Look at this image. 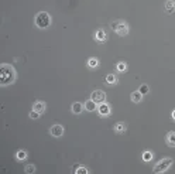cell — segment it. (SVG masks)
Returning <instances> with one entry per match:
<instances>
[{"label":"cell","instance_id":"7a4b0ae2","mask_svg":"<svg viewBox=\"0 0 175 174\" xmlns=\"http://www.w3.org/2000/svg\"><path fill=\"white\" fill-rule=\"evenodd\" d=\"M51 24V17L50 14L45 13V11H41L35 16V26L38 28H47Z\"/></svg>","mask_w":175,"mask_h":174},{"label":"cell","instance_id":"52a82bcc","mask_svg":"<svg viewBox=\"0 0 175 174\" xmlns=\"http://www.w3.org/2000/svg\"><path fill=\"white\" fill-rule=\"evenodd\" d=\"M97 109H99V113H100L102 116H107V115L110 113V106H109L107 104H105V102L100 104V106H99Z\"/></svg>","mask_w":175,"mask_h":174},{"label":"cell","instance_id":"8fae6325","mask_svg":"<svg viewBox=\"0 0 175 174\" xmlns=\"http://www.w3.org/2000/svg\"><path fill=\"white\" fill-rule=\"evenodd\" d=\"M167 143H168V146L175 147V132H170L167 135Z\"/></svg>","mask_w":175,"mask_h":174},{"label":"cell","instance_id":"7402d4cb","mask_svg":"<svg viewBox=\"0 0 175 174\" xmlns=\"http://www.w3.org/2000/svg\"><path fill=\"white\" fill-rule=\"evenodd\" d=\"M138 91H140V92H141V94H143V95H146V94H148V91H150V88H148V85H146V84H144V85H141V86H140V89H138Z\"/></svg>","mask_w":175,"mask_h":174},{"label":"cell","instance_id":"8992f818","mask_svg":"<svg viewBox=\"0 0 175 174\" xmlns=\"http://www.w3.org/2000/svg\"><path fill=\"white\" fill-rule=\"evenodd\" d=\"M50 133L54 137H61L64 135V127L61 126V125H54V126L50 129Z\"/></svg>","mask_w":175,"mask_h":174},{"label":"cell","instance_id":"5b68a950","mask_svg":"<svg viewBox=\"0 0 175 174\" xmlns=\"http://www.w3.org/2000/svg\"><path fill=\"white\" fill-rule=\"evenodd\" d=\"M92 101L93 102H96V104H103L105 102V99H106V94L103 92V91H93L92 92Z\"/></svg>","mask_w":175,"mask_h":174},{"label":"cell","instance_id":"4fadbf2b","mask_svg":"<svg viewBox=\"0 0 175 174\" xmlns=\"http://www.w3.org/2000/svg\"><path fill=\"white\" fill-rule=\"evenodd\" d=\"M85 108L82 104H79V102H75L74 105H72V112L75 113V115H79V113L82 112V109Z\"/></svg>","mask_w":175,"mask_h":174},{"label":"cell","instance_id":"6da1fadb","mask_svg":"<svg viewBox=\"0 0 175 174\" xmlns=\"http://www.w3.org/2000/svg\"><path fill=\"white\" fill-rule=\"evenodd\" d=\"M16 78V71L11 65H7V64H2L0 65V84L3 85H9L11 84Z\"/></svg>","mask_w":175,"mask_h":174},{"label":"cell","instance_id":"9a60e30c","mask_svg":"<svg viewBox=\"0 0 175 174\" xmlns=\"http://www.w3.org/2000/svg\"><path fill=\"white\" fill-rule=\"evenodd\" d=\"M97 65H99V60L97 58H89L88 60V67L89 68H96Z\"/></svg>","mask_w":175,"mask_h":174},{"label":"cell","instance_id":"30bf717a","mask_svg":"<svg viewBox=\"0 0 175 174\" xmlns=\"http://www.w3.org/2000/svg\"><path fill=\"white\" fill-rule=\"evenodd\" d=\"M165 11L167 13H174L175 11V2L174 0H167L165 2Z\"/></svg>","mask_w":175,"mask_h":174},{"label":"cell","instance_id":"2e32d148","mask_svg":"<svg viewBox=\"0 0 175 174\" xmlns=\"http://www.w3.org/2000/svg\"><path fill=\"white\" fill-rule=\"evenodd\" d=\"M115 130L117 133H124L126 132V125H124V123H116V125H115Z\"/></svg>","mask_w":175,"mask_h":174},{"label":"cell","instance_id":"277c9868","mask_svg":"<svg viewBox=\"0 0 175 174\" xmlns=\"http://www.w3.org/2000/svg\"><path fill=\"white\" fill-rule=\"evenodd\" d=\"M171 164H172V159H162V160L152 169V171H154V173H164V171H167V170L170 169Z\"/></svg>","mask_w":175,"mask_h":174},{"label":"cell","instance_id":"e0dca14e","mask_svg":"<svg viewBox=\"0 0 175 174\" xmlns=\"http://www.w3.org/2000/svg\"><path fill=\"white\" fill-rule=\"evenodd\" d=\"M116 81H117V79H116V76L113 75V74H109V75L106 76V82H107V84H109V85L116 84Z\"/></svg>","mask_w":175,"mask_h":174},{"label":"cell","instance_id":"7c38bea8","mask_svg":"<svg viewBox=\"0 0 175 174\" xmlns=\"http://www.w3.org/2000/svg\"><path fill=\"white\" fill-rule=\"evenodd\" d=\"M83 106H85V109H86V110L93 112V110L96 109V102H93L92 99H91V101H86V104L83 105Z\"/></svg>","mask_w":175,"mask_h":174},{"label":"cell","instance_id":"3957f363","mask_svg":"<svg viewBox=\"0 0 175 174\" xmlns=\"http://www.w3.org/2000/svg\"><path fill=\"white\" fill-rule=\"evenodd\" d=\"M112 30L115 33H117L119 36H126L129 33V26H127V23L121 21V20H116V21L112 23Z\"/></svg>","mask_w":175,"mask_h":174},{"label":"cell","instance_id":"ac0fdd59","mask_svg":"<svg viewBox=\"0 0 175 174\" xmlns=\"http://www.w3.org/2000/svg\"><path fill=\"white\" fill-rule=\"evenodd\" d=\"M143 160L144 161H151L152 160V153L151 151H144L143 153Z\"/></svg>","mask_w":175,"mask_h":174},{"label":"cell","instance_id":"ba28073f","mask_svg":"<svg viewBox=\"0 0 175 174\" xmlns=\"http://www.w3.org/2000/svg\"><path fill=\"white\" fill-rule=\"evenodd\" d=\"M32 109L37 110L38 113H42L44 110H45V104L41 102V101H37V102H34V105H32Z\"/></svg>","mask_w":175,"mask_h":174},{"label":"cell","instance_id":"9c48e42d","mask_svg":"<svg viewBox=\"0 0 175 174\" xmlns=\"http://www.w3.org/2000/svg\"><path fill=\"white\" fill-rule=\"evenodd\" d=\"M95 38H96V41H99V42H105L106 41V38H107V36L103 30H97L96 34H95Z\"/></svg>","mask_w":175,"mask_h":174},{"label":"cell","instance_id":"cb8c5ba5","mask_svg":"<svg viewBox=\"0 0 175 174\" xmlns=\"http://www.w3.org/2000/svg\"><path fill=\"white\" fill-rule=\"evenodd\" d=\"M172 118H174V120H175V110L172 112Z\"/></svg>","mask_w":175,"mask_h":174},{"label":"cell","instance_id":"ffe728a7","mask_svg":"<svg viewBox=\"0 0 175 174\" xmlns=\"http://www.w3.org/2000/svg\"><path fill=\"white\" fill-rule=\"evenodd\" d=\"M16 157H17V160H24L26 157H27V153L24 150H19L17 151V154H16Z\"/></svg>","mask_w":175,"mask_h":174},{"label":"cell","instance_id":"d6986e66","mask_svg":"<svg viewBox=\"0 0 175 174\" xmlns=\"http://www.w3.org/2000/svg\"><path fill=\"white\" fill-rule=\"evenodd\" d=\"M116 70L119 71V72H124V71L127 70V65H126L124 62H119V64L116 65Z\"/></svg>","mask_w":175,"mask_h":174},{"label":"cell","instance_id":"5bb4252c","mask_svg":"<svg viewBox=\"0 0 175 174\" xmlns=\"http://www.w3.org/2000/svg\"><path fill=\"white\" fill-rule=\"evenodd\" d=\"M141 99H143V94H141L140 91H136V92L131 94V101H133V102H140Z\"/></svg>","mask_w":175,"mask_h":174},{"label":"cell","instance_id":"603a6c76","mask_svg":"<svg viewBox=\"0 0 175 174\" xmlns=\"http://www.w3.org/2000/svg\"><path fill=\"white\" fill-rule=\"evenodd\" d=\"M38 116H40V113H38L37 110H34V109H32L31 112H30V118L31 119H38Z\"/></svg>","mask_w":175,"mask_h":174},{"label":"cell","instance_id":"44dd1931","mask_svg":"<svg viewBox=\"0 0 175 174\" xmlns=\"http://www.w3.org/2000/svg\"><path fill=\"white\" fill-rule=\"evenodd\" d=\"M24 171H26L27 174H32L34 171H35V167H34L32 164H27L26 166V169H24Z\"/></svg>","mask_w":175,"mask_h":174}]
</instances>
